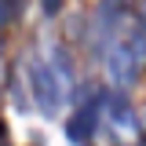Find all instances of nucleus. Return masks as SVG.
Segmentation results:
<instances>
[{
  "instance_id": "f257e3e1",
  "label": "nucleus",
  "mask_w": 146,
  "mask_h": 146,
  "mask_svg": "<svg viewBox=\"0 0 146 146\" xmlns=\"http://www.w3.org/2000/svg\"><path fill=\"white\" fill-rule=\"evenodd\" d=\"M29 84H33L36 110H40V113H48V117H55L66 95H62V88H58V80H55L51 66H48V62H36V66H33V73H29Z\"/></svg>"
},
{
  "instance_id": "f03ea898",
  "label": "nucleus",
  "mask_w": 146,
  "mask_h": 146,
  "mask_svg": "<svg viewBox=\"0 0 146 146\" xmlns=\"http://www.w3.org/2000/svg\"><path fill=\"white\" fill-rule=\"evenodd\" d=\"M99 113H102V95L95 91V95H88L80 106L73 110V117L66 121V139H73V143H88L91 131H95V124H99Z\"/></svg>"
},
{
  "instance_id": "7ed1b4c3",
  "label": "nucleus",
  "mask_w": 146,
  "mask_h": 146,
  "mask_svg": "<svg viewBox=\"0 0 146 146\" xmlns=\"http://www.w3.org/2000/svg\"><path fill=\"white\" fill-rule=\"evenodd\" d=\"M106 110H110V124H113V131H117V139H124V143L128 139H143V124H139L131 102H128L121 91L106 99Z\"/></svg>"
},
{
  "instance_id": "20e7f679",
  "label": "nucleus",
  "mask_w": 146,
  "mask_h": 146,
  "mask_svg": "<svg viewBox=\"0 0 146 146\" xmlns=\"http://www.w3.org/2000/svg\"><path fill=\"white\" fill-rule=\"evenodd\" d=\"M51 73L55 80H58V88H62V95L70 99L73 95V66H70V55H66V48H51Z\"/></svg>"
},
{
  "instance_id": "39448f33",
  "label": "nucleus",
  "mask_w": 146,
  "mask_h": 146,
  "mask_svg": "<svg viewBox=\"0 0 146 146\" xmlns=\"http://www.w3.org/2000/svg\"><path fill=\"white\" fill-rule=\"evenodd\" d=\"M40 11H44L48 18H55L58 11H62V0H40Z\"/></svg>"
},
{
  "instance_id": "423d86ee",
  "label": "nucleus",
  "mask_w": 146,
  "mask_h": 146,
  "mask_svg": "<svg viewBox=\"0 0 146 146\" xmlns=\"http://www.w3.org/2000/svg\"><path fill=\"white\" fill-rule=\"evenodd\" d=\"M135 22H139V29L146 33V0H143V7H139V18H135Z\"/></svg>"
},
{
  "instance_id": "0eeeda50",
  "label": "nucleus",
  "mask_w": 146,
  "mask_h": 146,
  "mask_svg": "<svg viewBox=\"0 0 146 146\" xmlns=\"http://www.w3.org/2000/svg\"><path fill=\"white\" fill-rule=\"evenodd\" d=\"M139 124H143V135H146V110H143V117H139Z\"/></svg>"
}]
</instances>
